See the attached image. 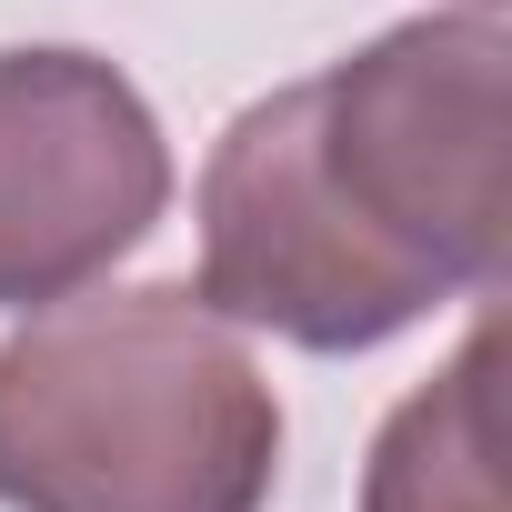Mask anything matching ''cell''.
<instances>
[{
  "label": "cell",
  "instance_id": "cell-1",
  "mask_svg": "<svg viewBox=\"0 0 512 512\" xmlns=\"http://www.w3.org/2000/svg\"><path fill=\"white\" fill-rule=\"evenodd\" d=\"M282 402L191 282L71 292L0 342L11 512H262Z\"/></svg>",
  "mask_w": 512,
  "mask_h": 512
},
{
  "label": "cell",
  "instance_id": "cell-2",
  "mask_svg": "<svg viewBox=\"0 0 512 512\" xmlns=\"http://www.w3.org/2000/svg\"><path fill=\"white\" fill-rule=\"evenodd\" d=\"M502 71L492 11H432L312 71V151L332 191L452 302L502 282Z\"/></svg>",
  "mask_w": 512,
  "mask_h": 512
},
{
  "label": "cell",
  "instance_id": "cell-3",
  "mask_svg": "<svg viewBox=\"0 0 512 512\" xmlns=\"http://www.w3.org/2000/svg\"><path fill=\"white\" fill-rule=\"evenodd\" d=\"M221 322H251L292 352H382L432 322L452 292L332 191L312 151V81L262 91L201 161V282Z\"/></svg>",
  "mask_w": 512,
  "mask_h": 512
},
{
  "label": "cell",
  "instance_id": "cell-4",
  "mask_svg": "<svg viewBox=\"0 0 512 512\" xmlns=\"http://www.w3.org/2000/svg\"><path fill=\"white\" fill-rule=\"evenodd\" d=\"M171 211V141L101 51H0V312L91 292Z\"/></svg>",
  "mask_w": 512,
  "mask_h": 512
},
{
  "label": "cell",
  "instance_id": "cell-5",
  "mask_svg": "<svg viewBox=\"0 0 512 512\" xmlns=\"http://www.w3.org/2000/svg\"><path fill=\"white\" fill-rule=\"evenodd\" d=\"M492 352H502V332L472 322L462 352L372 432L362 512H502V482H492Z\"/></svg>",
  "mask_w": 512,
  "mask_h": 512
},
{
  "label": "cell",
  "instance_id": "cell-6",
  "mask_svg": "<svg viewBox=\"0 0 512 512\" xmlns=\"http://www.w3.org/2000/svg\"><path fill=\"white\" fill-rule=\"evenodd\" d=\"M482 11H492V0H482Z\"/></svg>",
  "mask_w": 512,
  "mask_h": 512
}]
</instances>
